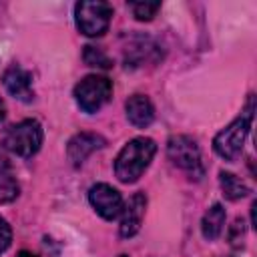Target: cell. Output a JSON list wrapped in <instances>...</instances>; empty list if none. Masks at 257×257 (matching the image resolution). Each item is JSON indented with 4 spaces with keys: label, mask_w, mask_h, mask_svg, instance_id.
Returning <instances> with one entry per match:
<instances>
[{
    "label": "cell",
    "mask_w": 257,
    "mask_h": 257,
    "mask_svg": "<svg viewBox=\"0 0 257 257\" xmlns=\"http://www.w3.org/2000/svg\"><path fill=\"white\" fill-rule=\"evenodd\" d=\"M155 153H157V145L149 137H137V139L128 141L120 149V153L114 161L116 179L122 183H135L147 171Z\"/></svg>",
    "instance_id": "1"
},
{
    "label": "cell",
    "mask_w": 257,
    "mask_h": 257,
    "mask_svg": "<svg viewBox=\"0 0 257 257\" xmlns=\"http://www.w3.org/2000/svg\"><path fill=\"white\" fill-rule=\"evenodd\" d=\"M253 110H255V98L253 94L247 100L245 110L231 122L227 124L223 131L217 133V137L213 139V149L219 157H223L225 161H235L245 145V139L249 135L251 128V120H253Z\"/></svg>",
    "instance_id": "2"
},
{
    "label": "cell",
    "mask_w": 257,
    "mask_h": 257,
    "mask_svg": "<svg viewBox=\"0 0 257 257\" xmlns=\"http://www.w3.org/2000/svg\"><path fill=\"white\" fill-rule=\"evenodd\" d=\"M112 18V6L100 0H84L74 6L76 28L84 36H100L106 32Z\"/></svg>",
    "instance_id": "3"
},
{
    "label": "cell",
    "mask_w": 257,
    "mask_h": 257,
    "mask_svg": "<svg viewBox=\"0 0 257 257\" xmlns=\"http://www.w3.org/2000/svg\"><path fill=\"white\" fill-rule=\"evenodd\" d=\"M112 96V82L100 74H88L74 86V100L76 104L92 114L98 112Z\"/></svg>",
    "instance_id": "4"
},
{
    "label": "cell",
    "mask_w": 257,
    "mask_h": 257,
    "mask_svg": "<svg viewBox=\"0 0 257 257\" xmlns=\"http://www.w3.org/2000/svg\"><path fill=\"white\" fill-rule=\"evenodd\" d=\"M42 139H44V133H42L40 122L34 118H26L8 128L4 137V145L10 153L18 157H32L38 153Z\"/></svg>",
    "instance_id": "5"
},
{
    "label": "cell",
    "mask_w": 257,
    "mask_h": 257,
    "mask_svg": "<svg viewBox=\"0 0 257 257\" xmlns=\"http://www.w3.org/2000/svg\"><path fill=\"white\" fill-rule=\"evenodd\" d=\"M167 155L173 161V165H177L179 169H183L191 177H195V179L203 177L205 169H203L201 151H199V145L195 139H191L187 135L171 137L167 143Z\"/></svg>",
    "instance_id": "6"
},
{
    "label": "cell",
    "mask_w": 257,
    "mask_h": 257,
    "mask_svg": "<svg viewBox=\"0 0 257 257\" xmlns=\"http://www.w3.org/2000/svg\"><path fill=\"white\" fill-rule=\"evenodd\" d=\"M88 201H90L92 209H94L102 219H106V221L116 219V217L120 215V211H122V205H124L120 193H118L114 187L106 185V183H96V185H92L90 191H88Z\"/></svg>",
    "instance_id": "7"
},
{
    "label": "cell",
    "mask_w": 257,
    "mask_h": 257,
    "mask_svg": "<svg viewBox=\"0 0 257 257\" xmlns=\"http://www.w3.org/2000/svg\"><path fill=\"white\" fill-rule=\"evenodd\" d=\"M2 82L6 86V90L22 100V102H30L34 98V90H32V74L28 70H24L18 64H10L2 76Z\"/></svg>",
    "instance_id": "8"
},
{
    "label": "cell",
    "mask_w": 257,
    "mask_h": 257,
    "mask_svg": "<svg viewBox=\"0 0 257 257\" xmlns=\"http://www.w3.org/2000/svg\"><path fill=\"white\" fill-rule=\"evenodd\" d=\"M145 209H147L145 193H135L126 201V205H122V211H120V235L122 237H133L139 233L143 217H145Z\"/></svg>",
    "instance_id": "9"
},
{
    "label": "cell",
    "mask_w": 257,
    "mask_h": 257,
    "mask_svg": "<svg viewBox=\"0 0 257 257\" xmlns=\"http://www.w3.org/2000/svg\"><path fill=\"white\" fill-rule=\"evenodd\" d=\"M124 110H126L128 122L137 128H147L155 118V106L145 94L128 96V100L124 102Z\"/></svg>",
    "instance_id": "10"
},
{
    "label": "cell",
    "mask_w": 257,
    "mask_h": 257,
    "mask_svg": "<svg viewBox=\"0 0 257 257\" xmlns=\"http://www.w3.org/2000/svg\"><path fill=\"white\" fill-rule=\"evenodd\" d=\"M104 145V139L100 135H94V133H80L76 137L70 139L68 147H66V153H68V159L72 161V165H82L86 161V157L90 153H94L96 149H100Z\"/></svg>",
    "instance_id": "11"
},
{
    "label": "cell",
    "mask_w": 257,
    "mask_h": 257,
    "mask_svg": "<svg viewBox=\"0 0 257 257\" xmlns=\"http://www.w3.org/2000/svg\"><path fill=\"white\" fill-rule=\"evenodd\" d=\"M223 225H225V209L223 205L215 203L207 209V213L203 215V221H201V233L207 241H215L221 231H223Z\"/></svg>",
    "instance_id": "12"
},
{
    "label": "cell",
    "mask_w": 257,
    "mask_h": 257,
    "mask_svg": "<svg viewBox=\"0 0 257 257\" xmlns=\"http://www.w3.org/2000/svg\"><path fill=\"white\" fill-rule=\"evenodd\" d=\"M18 197V181L6 159L0 157V203H10Z\"/></svg>",
    "instance_id": "13"
},
{
    "label": "cell",
    "mask_w": 257,
    "mask_h": 257,
    "mask_svg": "<svg viewBox=\"0 0 257 257\" xmlns=\"http://www.w3.org/2000/svg\"><path fill=\"white\" fill-rule=\"evenodd\" d=\"M219 185L223 189V195L231 201H237V199H243L249 195V187L233 173H227V171H221L219 173Z\"/></svg>",
    "instance_id": "14"
},
{
    "label": "cell",
    "mask_w": 257,
    "mask_h": 257,
    "mask_svg": "<svg viewBox=\"0 0 257 257\" xmlns=\"http://www.w3.org/2000/svg\"><path fill=\"white\" fill-rule=\"evenodd\" d=\"M84 62L88 66H98V68H110L112 66V60L98 46H84Z\"/></svg>",
    "instance_id": "15"
},
{
    "label": "cell",
    "mask_w": 257,
    "mask_h": 257,
    "mask_svg": "<svg viewBox=\"0 0 257 257\" xmlns=\"http://www.w3.org/2000/svg\"><path fill=\"white\" fill-rule=\"evenodd\" d=\"M161 8L159 2H133L131 4V10H133V16L137 20H151L157 10Z\"/></svg>",
    "instance_id": "16"
},
{
    "label": "cell",
    "mask_w": 257,
    "mask_h": 257,
    "mask_svg": "<svg viewBox=\"0 0 257 257\" xmlns=\"http://www.w3.org/2000/svg\"><path fill=\"white\" fill-rule=\"evenodd\" d=\"M10 241H12V229H10L8 221L4 217H0V255L10 247Z\"/></svg>",
    "instance_id": "17"
},
{
    "label": "cell",
    "mask_w": 257,
    "mask_h": 257,
    "mask_svg": "<svg viewBox=\"0 0 257 257\" xmlns=\"http://www.w3.org/2000/svg\"><path fill=\"white\" fill-rule=\"evenodd\" d=\"M4 116H6V106H4V102H2V98H0V122L4 120Z\"/></svg>",
    "instance_id": "18"
},
{
    "label": "cell",
    "mask_w": 257,
    "mask_h": 257,
    "mask_svg": "<svg viewBox=\"0 0 257 257\" xmlns=\"http://www.w3.org/2000/svg\"><path fill=\"white\" fill-rule=\"evenodd\" d=\"M16 257H38V255H34L32 251H20Z\"/></svg>",
    "instance_id": "19"
},
{
    "label": "cell",
    "mask_w": 257,
    "mask_h": 257,
    "mask_svg": "<svg viewBox=\"0 0 257 257\" xmlns=\"http://www.w3.org/2000/svg\"><path fill=\"white\" fill-rule=\"evenodd\" d=\"M118 257H126V255H118Z\"/></svg>",
    "instance_id": "20"
}]
</instances>
